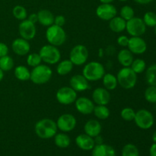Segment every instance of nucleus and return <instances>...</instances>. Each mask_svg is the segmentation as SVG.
I'll use <instances>...</instances> for the list:
<instances>
[{"label": "nucleus", "mask_w": 156, "mask_h": 156, "mask_svg": "<svg viewBox=\"0 0 156 156\" xmlns=\"http://www.w3.org/2000/svg\"><path fill=\"white\" fill-rule=\"evenodd\" d=\"M133 59V54L128 49H122L117 53V60L123 67H130Z\"/></svg>", "instance_id": "23"}, {"label": "nucleus", "mask_w": 156, "mask_h": 156, "mask_svg": "<svg viewBox=\"0 0 156 156\" xmlns=\"http://www.w3.org/2000/svg\"><path fill=\"white\" fill-rule=\"evenodd\" d=\"M66 24V18L63 15H56L54 18V24L62 27Z\"/></svg>", "instance_id": "41"}, {"label": "nucleus", "mask_w": 156, "mask_h": 156, "mask_svg": "<svg viewBox=\"0 0 156 156\" xmlns=\"http://www.w3.org/2000/svg\"><path fill=\"white\" fill-rule=\"evenodd\" d=\"M26 62H27V66L30 67H36L37 66H39L40 64H41L42 62V59H41V56H40L39 53H32L27 56V59H26Z\"/></svg>", "instance_id": "38"}, {"label": "nucleus", "mask_w": 156, "mask_h": 156, "mask_svg": "<svg viewBox=\"0 0 156 156\" xmlns=\"http://www.w3.org/2000/svg\"><path fill=\"white\" fill-rule=\"evenodd\" d=\"M136 111H134L133 108H124L121 110L120 111V117L123 120L127 122H131L134 120L135 117Z\"/></svg>", "instance_id": "39"}, {"label": "nucleus", "mask_w": 156, "mask_h": 156, "mask_svg": "<svg viewBox=\"0 0 156 156\" xmlns=\"http://www.w3.org/2000/svg\"><path fill=\"white\" fill-rule=\"evenodd\" d=\"M27 20L30 21V22L34 23V24H36L37 22H38V18H37V14L36 13H32L30 14L29 16H27Z\"/></svg>", "instance_id": "43"}, {"label": "nucleus", "mask_w": 156, "mask_h": 156, "mask_svg": "<svg viewBox=\"0 0 156 156\" xmlns=\"http://www.w3.org/2000/svg\"><path fill=\"white\" fill-rule=\"evenodd\" d=\"M149 155L150 156H156V143H154L151 146L150 149H149Z\"/></svg>", "instance_id": "44"}, {"label": "nucleus", "mask_w": 156, "mask_h": 156, "mask_svg": "<svg viewBox=\"0 0 156 156\" xmlns=\"http://www.w3.org/2000/svg\"><path fill=\"white\" fill-rule=\"evenodd\" d=\"M155 10H156V4H155Z\"/></svg>", "instance_id": "52"}, {"label": "nucleus", "mask_w": 156, "mask_h": 156, "mask_svg": "<svg viewBox=\"0 0 156 156\" xmlns=\"http://www.w3.org/2000/svg\"><path fill=\"white\" fill-rule=\"evenodd\" d=\"M53 71L49 66L40 64L30 71V80L35 85H44L50 80Z\"/></svg>", "instance_id": "3"}, {"label": "nucleus", "mask_w": 156, "mask_h": 156, "mask_svg": "<svg viewBox=\"0 0 156 156\" xmlns=\"http://www.w3.org/2000/svg\"><path fill=\"white\" fill-rule=\"evenodd\" d=\"M69 85L76 92H82L90 88L89 81L83 75H74L69 80Z\"/></svg>", "instance_id": "16"}, {"label": "nucleus", "mask_w": 156, "mask_h": 156, "mask_svg": "<svg viewBox=\"0 0 156 156\" xmlns=\"http://www.w3.org/2000/svg\"><path fill=\"white\" fill-rule=\"evenodd\" d=\"M12 14L13 16L15 17L16 19L19 20V21H23V20L27 19V12L25 8L22 5H15L12 9Z\"/></svg>", "instance_id": "33"}, {"label": "nucleus", "mask_w": 156, "mask_h": 156, "mask_svg": "<svg viewBox=\"0 0 156 156\" xmlns=\"http://www.w3.org/2000/svg\"><path fill=\"white\" fill-rule=\"evenodd\" d=\"M146 81L149 85L156 86V64H152L146 69Z\"/></svg>", "instance_id": "30"}, {"label": "nucleus", "mask_w": 156, "mask_h": 156, "mask_svg": "<svg viewBox=\"0 0 156 156\" xmlns=\"http://www.w3.org/2000/svg\"><path fill=\"white\" fill-rule=\"evenodd\" d=\"M18 32L21 38L30 41L36 36L37 29L35 24L30 22L29 20H23L18 25Z\"/></svg>", "instance_id": "13"}, {"label": "nucleus", "mask_w": 156, "mask_h": 156, "mask_svg": "<svg viewBox=\"0 0 156 156\" xmlns=\"http://www.w3.org/2000/svg\"><path fill=\"white\" fill-rule=\"evenodd\" d=\"M56 123L58 129L62 133H68L71 132L76 128L77 120L73 114H63L58 117Z\"/></svg>", "instance_id": "11"}, {"label": "nucleus", "mask_w": 156, "mask_h": 156, "mask_svg": "<svg viewBox=\"0 0 156 156\" xmlns=\"http://www.w3.org/2000/svg\"><path fill=\"white\" fill-rule=\"evenodd\" d=\"M117 43L119 46H120V47H126L128 45V43H129V37L125 36V35L119 36L117 40Z\"/></svg>", "instance_id": "40"}, {"label": "nucleus", "mask_w": 156, "mask_h": 156, "mask_svg": "<svg viewBox=\"0 0 156 156\" xmlns=\"http://www.w3.org/2000/svg\"><path fill=\"white\" fill-rule=\"evenodd\" d=\"M152 141H153V143H156V130L154 132L153 135H152Z\"/></svg>", "instance_id": "48"}, {"label": "nucleus", "mask_w": 156, "mask_h": 156, "mask_svg": "<svg viewBox=\"0 0 156 156\" xmlns=\"http://www.w3.org/2000/svg\"><path fill=\"white\" fill-rule=\"evenodd\" d=\"M105 74V66L101 62L91 61L84 66L82 75L89 82H97L101 80Z\"/></svg>", "instance_id": "4"}, {"label": "nucleus", "mask_w": 156, "mask_h": 156, "mask_svg": "<svg viewBox=\"0 0 156 156\" xmlns=\"http://www.w3.org/2000/svg\"><path fill=\"white\" fill-rule=\"evenodd\" d=\"M102 82H103L104 87L108 91H113L116 89L118 85L117 76H114L112 73H105L102 78Z\"/></svg>", "instance_id": "25"}, {"label": "nucleus", "mask_w": 156, "mask_h": 156, "mask_svg": "<svg viewBox=\"0 0 156 156\" xmlns=\"http://www.w3.org/2000/svg\"><path fill=\"white\" fill-rule=\"evenodd\" d=\"M9 53V47L4 43L0 42V57L6 56Z\"/></svg>", "instance_id": "42"}, {"label": "nucleus", "mask_w": 156, "mask_h": 156, "mask_svg": "<svg viewBox=\"0 0 156 156\" xmlns=\"http://www.w3.org/2000/svg\"><path fill=\"white\" fill-rule=\"evenodd\" d=\"M126 21L120 16H115L109 21V27L114 33H121L126 30Z\"/></svg>", "instance_id": "24"}, {"label": "nucleus", "mask_w": 156, "mask_h": 156, "mask_svg": "<svg viewBox=\"0 0 156 156\" xmlns=\"http://www.w3.org/2000/svg\"><path fill=\"white\" fill-rule=\"evenodd\" d=\"M14 66H15V62H14L13 59L9 55L0 57V69L3 72L10 71L13 69Z\"/></svg>", "instance_id": "31"}, {"label": "nucleus", "mask_w": 156, "mask_h": 156, "mask_svg": "<svg viewBox=\"0 0 156 156\" xmlns=\"http://www.w3.org/2000/svg\"><path fill=\"white\" fill-rule=\"evenodd\" d=\"M56 98L60 105H70L77 99V92L70 86H63L57 90Z\"/></svg>", "instance_id": "10"}, {"label": "nucleus", "mask_w": 156, "mask_h": 156, "mask_svg": "<svg viewBox=\"0 0 156 156\" xmlns=\"http://www.w3.org/2000/svg\"><path fill=\"white\" fill-rule=\"evenodd\" d=\"M120 16L122 18H123L125 21H127L130 20L131 18H133V17H135V12H134V9L131 6L123 5L120 9Z\"/></svg>", "instance_id": "36"}, {"label": "nucleus", "mask_w": 156, "mask_h": 156, "mask_svg": "<svg viewBox=\"0 0 156 156\" xmlns=\"http://www.w3.org/2000/svg\"><path fill=\"white\" fill-rule=\"evenodd\" d=\"M74 65L69 59H63L59 61L56 66V73L59 76H66L73 69Z\"/></svg>", "instance_id": "26"}, {"label": "nucleus", "mask_w": 156, "mask_h": 156, "mask_svg": "<svg viewBox=\"0 0 156 156\" xmlns=\"http://www.w3.org/2000/svg\"><path fill=\"white\" fill-rule=\"evenodd\" d=\"M91 151V156H116L114 148L105 143L95 145Z\"/></svg>", "instance_id": "21"}, {"label": "nucleus", "mask_w": 156, "mask_h": 156, "mask_svg": "<svg viewBox=\"0 0 156 156\" xmlns=\"http://www.w3.org/2000/svg\"><path fill=\"white\" fill-rule=\"evenodd\" d=\"M146 25L143 18L133 17L126 21V30L131 37H141L146 31Z\"/></svg>", "instance_id": "9"}, {"label": "nucleus", "mask_w": 156, "mask_h": 156, "mask_svg": "<svg viewBox=\"0 0 156 156\" xmlns=\"http://www.w3.org/2000/svg\"><path fill=\"white\" fill-rule=\"evenodd\" d=\"M76 144L80 149L84 151L92 150L95 146V142L93 137L85 133L79 134L76 138Z\"/></svg>", "instance_id": "19"}, {"label": "nucleus", "mask_w": 156, "mask_h": 156, "mask_svg": "<svg viewBox=\"0 0 156 156\" xmlns=\"http://www.w3.org/2000/svg\"><path fill=\"white\" fill-rule=\"evenodd\" d=\"M56 123L50 118H44L38 120L34 126L36 135L43 140H49L57 133Z\"/></svg>", "instance_id": "1"}, {"label": "nucleus", "mask_w": 156, "mask_h": 156, "mask_svg": "<svg viewBox=\"0 0 156 156\" xmlns=\"http://www.w3.org/2000/svg\"><path fill=\"white\" fill-rule=\"evenodd\" d=\"M99 51H100V53H99V56H100V57H101V56L104 55L103 50H102V49H100V50H99Z\"/></svg>", "instance_id": "49"}, {"label": "nucleus", "mask_w": 156, "mask_h": 156, "mask_svg": "<svg viewBox=\"0 0 156 156\" xmlns=\"http://www.w3.org/2000/svg\"><path fill=\"white\" fill-rule=\"evenodd\" d=\"M144 98L146 101L149 103H156V86L149 85L147 88L145 90Z\"/></svg>", "instance_id": "35"}, {"label": "nucleus", "mask_w": 156, "mask_h": 156, "mask_svg": "<svg viewBox=\"0 0 156 156\" xmlns=\"http://www.w3.org/2000/svg\"><path fill=\"white\" fill-rule=\"evenodd\" d=\"M46 38L50 44L55 47H59L66 42V34L62 27L53 24L47 27L46 30Z\"/></svg>", "instance_id": "5"}, {"label": "nucleus", "mask_w": 156, "mask_h": 156, "mask_svg": "<svg viewBox=\"0 0 156 156\" xmlns=\"http://www.w3.org/2000/svg\"><path fill=\"white\" fill-rule=\"evenodd\" d=\"M136 3L140 5H148L152 2L153 0H133Z\"/></svg>", "instance_id": "45"}, {"label": "nucleus", "mask_w": 156, "mask_h": 156, "mask_svg": "<svg viewBox=\"0 0 156 156\" xmlns=\"http://www.w3.org/2000/svg\"><path fill=\"white\" fill-rule=\"evenodd\" d=\"M93 114L95 116L96 118L98 120H106L110 117V110L107 107V105H96L94 106Z\"/></svg>", "instance_id": "29"}, {"label": "nucleus", "mask_w": 156, "mask_h": 156, "mask_svg": "<svg viewBox=\"0 0 156 156\" xmlns=\"http://www.w3.org/2000/svg\"><path fill=\"white\" fill-rule=\"evenodd\" d=\"M39 54L42 61L48 65L57 64L61 59V53L58 47L50 44L43 46L40 49Z\"/></svg>", "instance_id": "6"}, {"label": "nucleus", "mask_w": 156, "mask_h": 156, "mask_svg": "<svg viewBox=\"0 0 156 156\" xmlns=\"http://www.w3.org/2000/svg\"><path fill=\"white\" fill-rule=\"evenodd\" d=\"M38 23L44 27H50L54 24L55 16L50 11L47 9H41L37 12Z\"/></svg>", "instance_id": "22"}, {"label": "nucleus", "mask_w": 156, "mask_h": 156, "mask_svg": "<svg viewBox=\"0 0 156 156\" xmlns=\"http://www.w3.org/2000/svg\"><path fill=\"white\" fill-rule=\"evenodd\" d=\"M14 74H15V78L19 81L26 82V81L30 80V71H29L28 69L24 66L19 65L15 67Z\"/></svg>", "instance_id": "28"}, {"label": "nucleus", "mask_w": 156, "mask_h": 156, "mask_svg": "<svg viewBox=\"0 0 156 156\" xmlns=\"http://www.w3.org/2000/svg\"><path fill=\"white\" fill-rule=\"evenodd\" d=\"M155 35H156V26L155 27Z\"/></svg>", "instance_id": "51"}, {"label": "nucleus", "mask_w": 156, "mask_h": 156, "mask_svg": "<svg viewBox=\"0 0 156 156\" xmlns=\"http://www.w3.org/2000/svg\"><path fill=\"white\" fill-rule=\"evenodd\" d=\"M122 156H140V152L136 146L132 143L125 145L122 149Z\"/></svg>", "instance_id": "34"}, {"label": "nucleus", "mask_w": 156, "mask_h": 156, "mask_svg": "<svg viewBox=\"0 0 156 156\" xmlns=\"http://www.w3.org/2000/svg\"><path fill=\"white\" fill-rule=\"evenodd\" d=\"M12 49L18 56H26L30 50V44L27 40L19 37L14 40L12 44Z\"/></svg>", "instance_id": "18"}, {"label": "nucleus", "mask_w": 156, "mask_h": 156, "mask_svg": "<svg viewBox=\"0 0 156 156\" xmlns=\"http://www.w3.org/2000/svg\"><path fill=\"white\" fill-rule=\"evenodd\" d=\"M84 131L85 134L94 138L101 134L102 131V126L98 120L91 119L85 123L84 126Z\"/></svg>", "instance_id": "20"}, {"label": "nucleus", "mask_w": 156, "mask_h": 156, "mask_svg": "<svg viewBox=\"0 0 156 156\" xmlns=\"http://www.w3.org/2000/svg\"><path fill=\"white\" fill-rule=\"evenodd\" d=\"M92 101L97 105H107L111 101V94L105 88L98 87L93 91Z\"/></svg>", "instance_id": "17"}, {"label": "nucleus", "mask_w": 156, "mask_h": 156, "mask_svg": "<svg viewBox=\"0 0 156 156\" xmlns=\"http://www.w3.org/2000/svg\"><path fill=\"white\" fill-rule=\"evenodd\" d=\"M117 8L111 3H101L96 9V15L103 21H110L117 16Z\"/></svg>", "instance_id": "12"}, {"label": "nucleus", "mask_w": 156, "mask_h": 156, "mask_svg": "<svg viewBox=\"0 0 156 156\" xmlns=\"http://www.w3.org/2000/svg\"><path fill=\"white\" fill-rule=\"evenodd\" d=\"M118 85L126 90L133 88L137 83V74L130 67H123L117 75Z\"/></svg>", "instance_id": "2"}, {"label": "nucleus", "mask_w": 156, "mask_h": 156, "mask_svg": "<svg viewBox=\"0 0 156 156\" xmlns=\"http://www.w3.org/2000/svg\"><path fill=\"white\" fill-rule=\"evenodd\" d=\"M101 3H112L114 0H99Z\"/></svg>", "instance_id": "46"}, {"label": "nucleus", "mask_w": 156, "mask_h": 156, "mask_svg": "<svg viewBox=\"0 0 156 156\" xmlns=\"http://www.w3.org/2000/svg\"><path fill=\"white\" fill-rule=\"evenodd\" d=\"M134 122L141 129H149L153 126L155 118L152 113L146 109H140L136 112Z\"/></svg>", "instance_id": "8"}, {"label": "nucleus", "mask_w": 156, "mask_h": 156, "mask_svg": "<svg viewBox=\"0 0 156 156\" xmlns=\"http://www.w3.org/2000/svg\"><path fill=\"white\" fill-rule=\"evenodd\" d=\"M146 27H155L156 26V13L154 12H147L144 14L143 18Z\"/></svg>", "instance_id": "37"}, {"label": "nucleus", "mask_w": 156, "mask_h": 156, "mask_svg": "<svg viewBox=\"0 0 156 156\" xmlns=\"http://www.w3.org/2000/svg\"><path fill=\"white\" fill-rule=\"evenodd\" d=\"M130 68L132 69L137 75L141 74L143 72L146 71V62H145V60L138 58V59H133V61L132 64H131L130 66Z\"/></svg>", "instance_id": "32"}, {"label": "nucleus", "mask_w": 156, "mask_h": 156, "mask_svg": "<svg viewBox=\"0 0 156 156\" xmlns=\"http://www.w3.org/2000/svg\"><path fill=\"white\" fill-rule=\"evenodd\" d=\"M94 103L92 100L86 97L77 98L75 101V107L79 113L83 115H88L93 113Z\"/></svg>", "instance_id": "15"}, {"label": "nucleus", "mask_w": 156, "mask_h": 156, "mask_svg": "<svg viewBox=\"0 0 156 156\" xmlns=\"http://www.w3.org/2000/svg\"><path fill=\"white\" fill-rule=\"evenodd\" d=\"M3 78H4V72L0 69V82L2 80Z\"/></svg>", "instance_id": "47"}, {"label": "nucleus", "mask_w": 156, "mask_h": 156, "mask_svg": "<svg viewBox=\"0 0 156 156\" xmlns=\"http://www.w3.org/2000/svg\"><path fill=\"white\" fill-rule=\"evenodd\" d=\"M54 143L57 147L60 149H66L70 146V137L65 133H59L54 136Z\"/></svg>", "instance_id": "27"}, {"label": "nucleus", "mask_w": 156, "mask_h": 156, "mask_svg": "<svg viewBox=\"0 0 156 156\" xmlns=\"http://www.w3.org/2000/svg\"><path fill=\"white\" fill-rule=\"evenodd\" d=\"M89 56L88 50L85 45L77 44L74 46L69 53V60L74 66L84 65L86 63Z\"/></svg>", "instance_id": "7"}, {"label": "nucleus", "mask_w": 156, "mask_h": 156, "mask_svg": "<svg viewBox=\"0 0 156 156\" xmlns=\"http://www.w3.org/2000/svg\"><path fill=\"white\" fill-rule=\"evenodd\" d=\"M119 1H120V2H126V1H128V0H119Z\"/></svg>", "instance_id": "50"}, {"label": "nucleus", "mask_w": 156, "mask_h": 156, "mask_svg": "<svg viewBox=\"0 0 156 156\" xmlns=\"http://www.w3.org/2000/svg\"><path fill=\"white\" fill-rule=\"evenodd\" d=\"M128 50L135 55H142L147 50V44L141 37H131L129 38Z\"/></svg>", "instance_id": "14"}]
</instances>
